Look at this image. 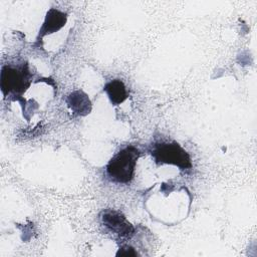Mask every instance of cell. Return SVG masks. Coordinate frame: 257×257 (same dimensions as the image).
<instances>
[{"instance_id":"6da1fadb","label":"cell","mask_w":257,"mask_h":257,"mask_svg":"<svg viewBox=\"0 0 257 257\" xmlns=\"http://www.w3.org/2000/svg\"><path fill=\"white\" fill-rule=\"evenodd\" d=\"M32 78L33 75L25 61L3 65L0 75V86L4 96L20 100L22 94L31 85Z\"/></svg>"},{"instance_id":"7a4b0ae2","label":"cell","mask_w":257,"mask_h":257,"mask_svg":"<svg viewBox=\"0 0 257 257\" xmlns=\"http://www.w3.org/2000/svg\"><path fill=\"white\" fill-rule=\"evenodd\" d=\"M141 153L135 146H126L117 152L107 163L105 172L107 178L117 184H128L135 176L137 161Z\"/></svg>"},{"instance_id":"3957f363","label":"cell","mask_w":257,"mask_h":257,"mask_svg":"<svg viewBox=\"0 0 257 257\" xmlns=\"http://www.w3.org/2000/svg\"><path fill=\"white\" fill-rule=\"evenodd\" d=\"M150 153L158 165H173L181 170L192 168L189 153L175 141L154 143L150 148Z\"/></svg>"},{"instance_id":"277c9868","label":"cell","mask_w":257,"mask_h":257,"mask_svg":"<svg viewBox=\"0 0 257 257\" xmlns=\"http://www.w3.org/2000/svg\"><path fill=\"white\" fill-rule=\"evenodd\" d=\"M102 225L120 238H131L135 234V227L118 211L104 210L100 214Z\"/></svg>"},{"instance_id":"5b68a950","label":"cell","mask_w":257,"mask_h":257,"mask_svg":"<svg viewBox=\"0 0 257 257\" xmlns=\"http://www.w3.org/2000/svg\"><path fill=\"white\" fill-rule=\"evenodd\" d=\"M66 21H67L66 13H64L56 8H50L47 11L44 22L39 29V33H38L36 42L40 43V41H42L44 36L50 35L54 32L59 31L62 27H64Z\"/></svg>"},{"instance_id":"8992f818","label":"cell","mask_w":257,"mask_h":257,"mask_svg":"<svg viewBox=\"0 0 257 257\" xmlns=\"http://www.w3.org/2000/svg\"><path fill=\"white\" fill-rule=\"evenodd\" d=\"M66 103L74 115L84 116L91 110V101L88 95L80 89L69 93L66 97Z\"/></svg>"},{"instance_id":"52a82bcc","label":"cell","mask_w":257,"mask_h":257,"mask_svg":"<svg viewBox=\"0 0 257 257\" xmlns=\"http://www.w3.org/2000/svg\"><path fill=\"white\" fill-rule=\"evenodd\" d=\"M103 90L106 92L110 102L113 105H118L122 103L128 96L126 87L120 79H113L108 81L104 85Z\"/></svg>"},{"instance_id":"ba28073f","label":"cell","mask_w":257,"mask_h":257,"mask_svg":"<svg viewBox=\"0 0 257 257\" xmlns=\"http://www.w3.org/2000/svg\"><path fill=\"white\" fill-rule=\"evenodd\" d=\"M137 256L139 253L130 245H123L119 248V250L116 252V256Z\"/></svg>"}]
</instances>
